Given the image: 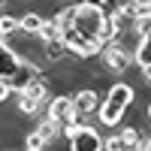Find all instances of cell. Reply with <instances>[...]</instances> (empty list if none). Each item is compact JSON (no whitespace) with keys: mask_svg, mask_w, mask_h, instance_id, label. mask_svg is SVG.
Masks as SVG:
<instances>
[{"mask_svg":"<svg viewBox=\"0 0 151 151\" xmlns=\"http://www.w3.org/2000/svg\"><path fill=\"white\" fill-rule=\"evenodd\" d=\"M55 21L60 27V42L67 45V52H76V55L88 58V55H97L103 48V42H100V30L106 24L103 6L85 0V3L60 9L55 15Z\"/></svg>","mask_w":151,"mask_h":151,"instance_id":"cell-1","label":"cell"},{"mask_svg":"<svg viewBox=\"0 0 151 151\" xmlns=\"http://www.w3.org/2000/svg\"><path fill=\"white\" fill-rule=\"evenodd\" d=\"M130 103H133V88H130V85H115V88L109 91L106 103L97 109V112H100V121L109 124V127H112V124H118L121 115H124V109H127Z\"/></svg>","mask_w":151,"mask_h":151,"instance_id":"cell-2","label":"cell"},{"mask_svg":"<svg viewBox=\"0 0 151 151\" xmlns=\"http://www.w3.org/2000/svg\"><path fill=\"white\" fill-rule=\"evenodd\" d=\"M76 118H79V112L73 109V100L70 97H55L52 103H48V121L55 124L58 133H70L76 124H79Z\"/></svg>","mask_w":151,"mask_h":151,"instance_id":"cell-3","label":"cell"},{"mask_svg":"<svg viewBox=\"0 0 151 151\" xmlns=\"http://www.w3.org/2000/svg\"><path fill=\"white\" fill-rule=\"evenodd\" d=\"M70 139V151H103V139L94 127H85V124H76L67 133Z\"/></svg>","mask_w":151,"mask_h":151,"instance_id":"cell-4","label":"cell"},{"mask_svg":"<svg viewBox=\"0 0 151 151\" xmlns=\"http://www.w3.org/2000/svg\"><path fill=\"white\" fill-rule=\"evenodd\" d=\"M42 79V73L36 70L33 64H27V60H18V67H15V73L6 79V85H9V91H18V94H24L27 88L33 85V82H40Z\"/></svg>","mask_w":151,"mask_h":151,"instance_id":"cell-5","label":"cell"},{"mask_svg":"<svg viewBox=\"0 0 151 151\" xmlns=\"http://www.w3.org/2000/svg\"><path fill=\"white\" fill-rule=\"evenodd\" d=\"M73 109L79 112H94V109H100V97H97V91H79L73 97Z\"/></svg>","mask_w":151,"mask_h":151,"instance_id":"cell-6","label":"cell"},{"mask_svg":"<svg viewBox=\"0 0 151 151\" xmlns=\"http://www.w3.org/2000/svg\"><path fill=\"white\" fill-rule=\"evenodd\" d=\"M103 58H106V67H109V70H115V73H121L124 67L130 64V60H127V52H124L121 45H109L106 52H103Z\"/></svg>","mask_w":151,"mask_h":151,"instance_id":"cell-7","label":"cell"},{"mask_svg":"<svg viewBox=\"0 0 151 151\" xmlns=\"http://www.w3.org/2000/svg\"><path fill=\"white\" fill-rule=\"evenodd\" d=\"M15 67H18L15 52H12L9 45H3V42H0V79H9V76L15 73Z\"/></svg>","mask_w":151,"mask_h":151,"instance_id":"cell-8","label":"cell"},{"mask_svg":"<svg viewBox=\"0 0 151 151\" xmlns=\"http://www.w3.org/2000/svg\"><path fill=\"white\" fill-rule=\"evenodd\" d=\"M118 136L124 139V148H121V151H142V145H145V142L139 139V133H136L133 127H127V130H121Z\"/></svg>","mask_w":151,"mask_h":151,"instance_id":"cell-9","label":"cell"},{"mask_svg":"<svg viewBox=\"0 0 151 151\" xmlns=\"http://www.w3.org/2000/svg\"><path fill=\"white\" fill-rule=\"evenodd\" d=\"M18 27L24 30V33H33V36H40V27H42V18L36 15V12H27L21 21H18Z\"/></svg>","mask_w":151,"mask_h":151,"instance_id":"cell-10","label":"cell"},{"mask_svg":"<svg viewBox=\"0 0 151 151\" xmlns=\"http://www.w3.org/2000/svg\"><path fill=\"white\" fill-rule=\"evenodd\" d=\"M136 60H139V67H142V70H145V67H151V33H148V36H142L139 48H136Z\"/></svg>","mask_w":151,"mask_h":151,"instance_id":"cell-11","label":"cell"},{"mask_svg":"<svg viewBox=\"0 0 151 151\" xmlns=\"http://www.w3.org/2000/svg\"><path fill=\"white\" fill-rule=\"evenodd\" d=\"M40 36H42V42H55L60 40V27H58V21H42V27H40Z\"/></svg>","mask_w":151,"mask_h":151,"instance_id":"cell-12","label":"cell"},{"mask_svg":"<svg viewBox=\"0 0 151 151\" xmlns=\"http://www.w3.org/2000/svg\"><path fill=\"white\" fill-rule=\"evenodd\" d=\"M45 55H48V60H60L67 55V45L60 42V40H55V42H45Z\"/></svg>","mask_w":151,"mask_h":151,"instance_id":"cell-13","label":"cell"},{"mask_svg":"<svg viewBox=\"0 0 151 151\" xmlns=\"http://www.w3.org/2000/svg\"><path fill=\"white\" fill-rule=\"evenodd\" d=\"M24 97H30V100H36V103H42V100H45V79L33 82L27 91H24Z\"/></svg>","mask_w":151,"mask_h":151,"instance_id":"cell-14","label":"cell"},{"mask_svg":"<svg viewBox=\"0 0 151 151\" xmlns=\"http://www.w3.org/2000/svg\"><path fill=\"white\" fill-rule=\"evenodd\" d=\"M40 106H42V103H36V100H30V97L18 94V109L24 112V115H36V112H40Z\"/></svg>","mask_w":151,"mask_h":151,"instance_id":"cell-15","label":"cell"},{"mask_svg":"<svg viewBox=\"0 0 151 151\" xmlns=\"http://www.w3.org/2000/svg\"><path fill=\"white\" fill-rule=\"evenodd\" d=\"M15 30H18V21L15 18H12V15H0V36H9Z\"/></svg>","mask_w":151,"mask_h":151,"instance_id":"cell-16","label":"cell"},{"mask_svg":"<svg viewBox=\"0 0 151 151\" xmlns=\"http://www.w3.org/2000/svg\"><path fill=\"white\" fill-rule=\"evenodd\" d=\"M136 30H139V36H148V33H151V12L136 15Z\"/></svg>","mask_w":151,"mask_h":151,"instance_id":"cell-17","label":"cell"},{"mask_svg":"<svg viewBox=\"0 0 151 151\" xmlns=\"http://www.w3.org/2000/svg\"><path fill=\"white\" fill-rule=\"evenodd\" d=\"M24 145H27L24 151H42V145H45V142H42V136H40V133L33 130V133H27V139H24Z\"/></svg>","mask_w":151,"mask_h":151,"instance_id":"cell-18","label":"cell"},{"mask_svg":"<svg viewBox=\"0 0 151 151\" xmlns=\"http://www.w3.org/2000/svg\"><path fill=\"white\" fill-rule=\"evenodd\" d=\"M36 133L42 136V142H48V139H55V136H58V130H55V124H52V121L40 124V130H36Z\"/></svg>","mask_w":151,"mask_h":151,"instance_id":"cell-19","label":"cell"},{"mask_svg":"<svg viewBox=\"0 0 151 151\" xmlns=\"http://www.w3.org/2000/svg\"><path fill=\"white\" fill-rule=\"evenodd\" d=\"M130 12H136V15L151 12V0H130Z\"/></svg>","mask_w":151,"mask_h":151,"instance_id":"cell-20","label":"cell"},{"mask_svg":"<svg viewBox=\"0 0 151 151\" xmlns=\"http://www.w3.org/2000/svg\"><path fill=\"white\" fill-rule=\"evenodd\" d=\"M103 148L106 151H121L124 148V139H121V136H109V139L103 142Z\"/></svg>","mask_w":151,"mask_h":151,"instance_id":"cell-21","label":"cell"},{"mask_svg":"<svg viewBox=\"0 0 151 151\" xmlns=\"http://www.w3.org/2000/svg\"><path fill=\"white\" fill-rule=\"evenodd\" d=\"M9 97V85H6V79H0V100H6Z\"/></svg>","mask_w":151,"mask_h":151,"instance_id":"cell-22","label":"cell"},{"mask_svg":"<svg viewBox=\"0 0 151 151\" xmlns=\"http://www.w3.org/2000/svg\"><path fill=\"white\" fill-rule=\"evenodd\" d=\"M145 79H148V82H151V67H145Z\"/></svg>","mask_w":151,"mask_h":151,"instance_id":"cell-23","label":"cell"},{"mask_svg":"<svg viewBox=\"0 0 151 151\" xmlns=\"http://www.w3.org/2000/svg\"><path fill=\"white\" fill-rule=\"evenodd\" d=\"M142 151H151V139H148V142H145V145H142Z\"/></svg>","mask_w":151,"mask_h":151,"instance_id":"cell-24","label":"cell"},{"mask_svg":"<svg viewBox=\"0 0 151 151\" xmlns=\"http://www.w3.org/2000/svg\"><path fill=\"white\" fill-rule=\"evenodd\" d=\"M148 118H151V106H148Z\"/></svg>","mask_w":151,"mask_h":151,"instance_id":"cell-25","label":"cell"},{"mask_svg":"<svg viewBox=\"0 0 151 151\" xmlns=\"http://www.w3.org/2000/svg\"><path fill=\"white\" fill-rule=\"evenodd\" d=\"M109 3H112V0H109Z\"/></svg>","mask_w":151,"mask_h":151,"instance_id":"cell-26","label":"cell"}]
</instances>
